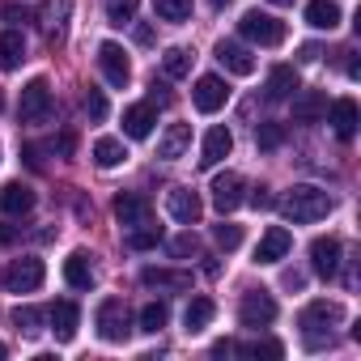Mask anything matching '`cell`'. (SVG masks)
Here are the masks:
<instances>
[{
    "instance_id": "1",
    "label": "cell",
    "mask_w": 361,
    "mask_h": 361,
    "mask_svg": "<svg viewBox=\"0 0 361 361\" xmlns=\"http://www.w3.org/2000/svg\"><path fill=\"white\" fill-rule=\"evenodd\" d=\"M281 213H285L289 221H298V226H310V221H323V217L331 213V196H327L323 188L298 183V188H289V192H285Z\"/></svg>"
},
{
    "instance_id": "2",
    "label": "cell",
    "mask_w": 361,
    "mask_h": 361,
    "mask_svg": "<svg viewBox=\"0 0 361 361\" xmlns=\"http://www.w3.org/2000/svg\"><path fill=\"white\" fill-rule=\"evenodd\" d=\"M340 319H344L340 302H310V306L302 310L298 327H302V336H306L310 348H323V344H331V327H336Z\"/></svg>"
},
{
    "instance_id": "3",
    "label": "cell",
    "mask_w": 361,
    "mask_h": 361,
    "mask_svg": "<svg viewBox=\"0 0 361 361\" xmlns=\"http://www.w3.org/2000/svg\"><path fill=\"white\" fill-rule=\"evenodd\" d=\"M238 35L255 47H281L285 43V22L272 18V13H259V9H247L243 22H238Z\"/></svg>"
},
{
    "instance_id": "4",
    "label": "cell",
    "mask_w": 361,
    "mask_h": 361,
    "mask_svg": "<svg viewBox=\"0 0 361 361\" xmlns=\"http://www.w3.org/2000/svg\"><path fill=\"white\" fill-rule=\"evenodd\" d=\"M94 323H98V336H102L106 344H123V340L132 336V314H128L123 298H102Z\"/></svg>"
},
{
    "instance_id": "5",
    "label": "cell",
    "mask_w": 361,
    "mask_h": 361,
    "mask_svg": "<svg viewBox=\"0 0 361 361\" xmlns=\"http://www.w3.org/2000/svg\"><path fill=\"white\" fill-rule=\"evenodd\" d=\"M43 276H47L43 259H39V255H22V259H13V264L5 268V289H9V293H35V289L43 285Z\"/></svg>"
},
{
    "instance_id": "6",
    "label": "cell",
    "mask_w": 361,
    "mask_h": 361,
    "mask_svg": "<svg viewBox=\"0 0 361 361\" xmlns=\"http://www.w3.org/2000/svg\"><path fill=\"white\" fill-rule=\"evenodd\" d=\"M276 319V302H272V293L268 289H247L243 293V302H238V323L243 327H268Z\"/></svg>"
},
{
    "instance_id": "7",
    "label": "cell",
    "mask_w": 361,
    "mask_h": 361,
    "mask_svg": "<svg viewBox=\"0 0 361 361\" xmlns=\"http://www.w3.org/2000/svg\"><path fill=\"white\" fill-rule=\"evenodd\" d=\"M18 115H22V123H43V119L51 115V85H47V77H35V81L22 90Z\"/></svg>"
},
{
    "instance_id": "8",
    "label": "cell",
    "mask_w": 361,
    "mask_h": 361,
    "mask_svg": "<svg viewBox=\"0 0 361 361\" xmlns=\"http://www.w3.org/2000/svg\"><path fill=\"white\" fill-rule=\"evenodd\" d=\"M166 213L178 221V226H196L204 217V200L192 192V188H170L166 192Z\"/></svg>"
},
{
    "instance_id": "9",
    "label": "cell",
    "mask_w": 361,
    "mask_h": 361,
    "mask_svg": "<svg viewBox=\"0 0 361 361\" xmlns=\"http://www.w3.org/2000/svg\"><path fill=\"white\" fill-rule=\"evenodd\" d=\"M209 192H213V209H217L221 217H226V213H234V209L247 200V196H243V192H247V183H243V174H234V170L217 174Z\"/></svg>"
},
{
    "instance_id": "10",
    "label": "cell",
    "mask_w": 361,
    "mask_h": 361,
    "mask_svg": "<svg viewBox=\"0 0 361 361\" xmlns=\"http://www.w3.org/2000/svg\"><path fill=\"white\" fill-rule=\"evenodd\" d=\"M98 68H102V77H106L115 90H123V85L132 81V60H128V51H123L119 43H102V47H98Z\"/></svg>"
},
{
    "instance_id": "11",
    "label": "cell",
    "mask_w": 361,
    "mask_h": 361,
    "mask_svg": "<svg viewBox=\"0 0 361 361\" xmlns=\"http://www.w3.org/2000/svg\"><path fill=\"white\" fill-rule=\"evenodd\" d=\"M192 102H196V111H204V115H213V111H221L226 102H230V85L221 81V77H200L196 81V90H192Z\"/></svg>"
},
{
    "instance_id": "12",
    "label": "cell",
    "mask_w": 361,
    "mask_h": 361,
    "mask_svg": "<svg viewBox=\"0 0 361 361\" xmlns=\"http://www.w3.org/2000/svg\"><path fill=\"white\" fill-rule=\"evenodd\" d=\"M217 60H221V68L234 73V77H251V73H255L251 47H243V43H234V39H221V43H217Z\"/></svg>"
},
{
    "instance_id": "13",
    "label": "cell",
    "mask_w": 361,
    "mask_h": 361,
    "mask_svg": "<svg viewBox=\"0 0 361 361\" xmlns=\"http://www.w3.org/2000/svg\"><path fill=\"white\" fill-rule=\"evenodd\" d=\"M188 149H192V123H170L161 132V140H157V157L161 161H178Z\"/></svg>"
},
{
    "instance_id": "14",
    "label": "cell",
    "mask_w": 361,
    "mask_h": 361,
    "mask_svg": "<svg viewBox=\"0 0 361 361\" xmlns=\"http://www.w3.org/2000/svg\"><path fill=\"white\" fill-rule=\"evenodd\" d=\"M153 123H157V106H153V102H132V106L123 111V132H128L132 140L153 136Z\"/></svg>"
},
{
    "instance_id": "15",
    "label": "cell",
    "mask_w": 361,
    "mask_h": 361,
    "mask_svg": "<svg viewBox=\"0 0 361 361\" xmlns=\"http://www.w3.org/2000/svg\"><path fill=\"white\" fill-rule=\"evenodd\" d=\"M230 149H234V132L230 128H209V136H204V149H200V166L204 170H213L217 161H226L230 157Z\"/></svg>"
},
{
    "instance_id": "16",
    "label": "cell",
    "mask_w": 361,
    "mask_h": 361,
    "mask_svg": "<svg viewBox=\"0 0 361 361\" xmlns=\"http://www.w3.org/2000/svg\"><path fill=\"white\" fill-rule=\"evenodd\" d=\"M115 221H119L123 230H136V226H145V221H149V200H145V196H136V192H123V196H115Z\"/></svg>"
},
{
    "instance_id": "17",
    "label": "cell",
    "mask_w": 361,
    "mask_h": 361,
    "mask_svg": "<svg viewBox=\"0 0 361 361\" xmlns=\"http://www.w3.org/2000/svg\"><path fill=\"white\" fill-rule=\"evenodd\" d=\"M289 247H293V238H289V230H281V226H272L264 238H259V247H255V264H281L285 255H289Z\"/></svg>"
},
{
    "instance_id": "18",
    "label": "cell",
    "mask_w": 361,
    "mask_h": 361,
    "mask_svg": "<svg viewBox=\"0 0 361 361\" xmlns=\"http://www.w3.org/2000/svg\"><path fill=\"white\" fill-rule=\"evenodd\" d=\"M310 268L331 281V276L340 272V243H336V238H314V243H310Z\"/></svg>"
},
{
    "instance_id": "19",
    "label": "cell",
    "mask_w": 361,
    "mask_h": 361,
    "mask_svg": "<svg viewBox=\"0 0 361 361\" xmlns=\"http://www.w3.org/2000/svg\"><path fill=\"white\" fill-rule=\"evenodd\" d=\"M145 289H166V293H183L192 289V272H170V268H145L140 272Z\"/></svg>"
},
{
    "instance_id": "20",
    "label": "cell",
    "mask_w": 361,
    "mask_h": 361,
    "mask_svg": "<svg viewBox=\"0 0 361 361\" xmlns=\"http://www.w3.org/2000/svg\"><path fill=\"white\" fill-rule=\"evenodd\" d=\"M327 123H331V132L340 140H353L357 136V102L353 98H336L331 111H327Z\"/></svg>"
},
{
    "instance_id": "21",
    "label": "cell",
    "mask_w": 361,
    "mask_h": 361,
    "mask_svg": "<svg viewBox=\"0 0 361 361\" xmlns=\"http://www.w3.org/2000/svg\"><path fill=\"white\" fill-rule=\"evenodd\" d=\"M47 323H51L56 340H73V336H77V323H81V306H77V302H56V306L47 310Z\"/></svg>"
},
{
    "instance_id": "22",
    "label": "cell",
    "mask_w": 361,
    "mask_h": 361,
    "mask_svg": "<svg viewBox=\"0 0 361 361\" xmlns=\"http://www.w3.org/2000/svg\"><path fill=\"white\" fill-rule=\"evenodd\" d=\"M35 209V192L26 183H5L0 188V213H9V217H26Z\"/></svg>"
},
{
    "instance_id": "23",
    "label": "cell",
    "mask_w": 361,
    "mask_h": 361,
    "mask_svg": "<svg viewBox=\"0 0 361 361\" xmlns=\"http://www.w3.org/2000/svg\"><path fill=\"white\" fill-rule=\"evenodd\" d=\"M68 13H73V0H47V9H43V30H47L51 43H64Z\"/></svg>"
},
{
    "instance_id": "24",
    "label": "cell",
    "mask_w": 361,
    "mask_h": 361,
    "mask_svg": "<svg viewBox=\"0 0 361 361\" xmlns=\"http://www.w3.org/2000/svg\"><path fill=\"white\" fill-rule=\"evenodd\" d=\"M323 115H327V94L306 90V94L293 98V119H298V123H319Z\"/></svg>"
},
{
    "instance_id": "25",
    "label": "cell",
    "mask_w": 361,
    "mask_h": 361,
    "mask_svg": "<svg viewBox=\"0 0 361 361\" xmlns=\"http://www.w3.org/2000/svg\"><path fill=\"white\" fill-rule=\"evenodd\" d=\"M293 94H298V73H293V64L272 68V73H268V102H285V98H293Z\"/></svg>"
},
{
    "instance_id": "26",
    "label": "cell",
    "mask_w": 361,
    "mask_h": 361,
    "mask_svg": "<svg viewBox=\"0 0 361 361\" xmlns=\"http://www.w3.org/2000/svg\"><path fill=\"white\" fill-rule=\"evenodd\" d=\"M64 281H68L73 289H94V264H90L85 251H73V255L64 259Z\"/></svg>"
},
{
    "instance_id": "27",
    "label": "cell",
    "mask_w": 361,
    "mask_h": 361,
    "mask_svg": "<svg viewBox=\"0 0 361 361\" xmlns=\"http://www.w3.org/2000/svg\"><path fill=\"white\" fill-rule=\"evenodd\" d=\"M306 26L336 30L340 26V5H336V0H310V5H306Z\"/></svg>"
},
{
    "instance_id": "28",
    "label": "cell",
    "mask_w": 361,
    "mask_h": 361,
    "mask_svg": "<svg viewBox=\"0 0 361 361\" xmlns=\"http://www.w3.org/2000/svg\"><path fill=\"white\" fill-rule=\"evenodd\" d=\"M128 161V149H123V140H115V136H102V140H94V166H102V170H115V166H123Z\"/></svg>"
},
{
    "instance_id": "29",
    "label": "cell",
    "mask_w": 361,
    "mask_h": 361,
    "mask_svg": "<svg viewBox=\"0 0 361 361\" xmlns=\"http://www.w3.org/2000/svg\"><path fill=\"white\" fill-rule=\"evenodd\" d=\"M22 60H26V39L18 30H5V35H0V68L13 73Z\"/></svg>"
},
{
    "instance_id": "30",
    "label": "cell",
    "mask_w": 361,
    "mask_h": 361,
    "mask_svg": "<svg viewBox=\"0 0 361 361\" xmlns=\"http://www.w3.org/2000/svg\"><path fill=\"white\" fill-rule=\"evenodd\" d=\"M213 314H217L213 298H192L188 310H183V327H188V331H204V327L213 323Z\"/></svg>"
},
{
    "instance_id": "31",
    "label": "cell",
    "mask_w": 361,
    "mask_h": 361,
    "mask_svg": "<svg viewBox=\"0 0 361 361\" xmlns=\"http://www.w3.org/2000/svg\"><path fill=\"white\" fill-rule=\"evenodd\" d=\"M192 51L188 47H166V56H161V73L170 77V81H178V77H188L192 73Z\"/></svg>"
},
{
    "instance_id": "32",
    "label": "cell",
    "mask_w": 361,
    "mask_h": 361,
    "mask_svg": "<svg viewBox=\"0 0 361 361\" xmlns=\"http://www.w3.org/2000/svg\"><path fill=\"white\" fill-rule=\"evenodd\" d=\"M43 323H47V310H39V306H18L13 310V327L22 336H43Z\"/></svg>"
},
{
    "instance_id": "33",
    "label": "cell",
    "mask_w": 361,
    "mask_h": 361,
    "mask_svg": "<svg viewBox=\"0 0 361 361\" xmlns=\"http://www.w3.org/2000/svg\"><path fill=\"white\" fill-rule=\"evenodd\" d=\"M136 323H140V331H149V336H157L166 323H170V306L166 302H149L140 314H136Z\"/></svg>"
},
{
    "instance_id": "34",
    "label": "cell",
    "mask_w": 361,
    "mask_h": 361,
    "mask_svg": "<svg viewBox=\"0 0 361 361\" xmlns=\"http://www.w3.org/2000/svg\"><path fill=\"white\" fill-rule=\"evenodd\" d=\"M153 13L161 22H188L192 18V0H153Z\"/></svg>"
},
{
    "instance_id": "35",
    "label": "cell",
    "mask_w": 361,
    "mask_h": 361,
    "mask_svg": "<svg viewBox=\"0 0 361 361\" xmlns=\"http://www.w3.org/2000/svg\"><path fill=\"white\" fill-rule=\"evenodd\" d=\"M157 243H161V230H157V226H149V221H145V226H136V230H128V247H132V251H153Z\"/></svg>"
},
{
    "instance_id": "36",
    "label": "cell",
    "mask_w": 361,
    "mask_h": 361,
    "mask_svg": "<svg viewBox=\"0 0 361 361\" xmlns=\"http://www.w3.org/2000/svg\"><path fill=\"white\" fill-rule=\"evenodd\" d=\"M234 353H243V357H285V344L281 340H247V344H238Z\"/></svg>"
},
{
    "instance_id": "37",
    "label": "cell",
    "mask_w": 361,
    "mask_h": 361,
    "mask_svg": "<svg viewBox=\"0 0 361 361\" xmlns=\"http://www.w3.org/2000/svg\"><path fill=\"white\" fill-rule=\"evenodd\" d=\"M136 5L140 0H106V22L111 26H128L136 18Z\"/></svg>"
},
{
    "instance_id": "38",
    "label": "cell",
    "mask_w": 361,
    "mask_h": 361,
    "mask_svg": "<svg viewBox=\"0 0 361 361\" xmlns=\"http://www.w3.org/2000/svg\"><path fill=\"white\" fill-rule=\"evenodd\" d=\"M213 238H217V247H221V251H238V247H243V226L221 221V226L213 230Z\"/></svg>"
},
{
    "instance_id": "39",
    "label": "cell",
    "mask_w": 361,
    "mask_h": 361,
    "mask_svg": "<svg viewBox=\"0 0 361 361\" xmlns=\"http://www.w3.org/2000/svg\"><path fill=\"white\" fill-rule=\"evenodd\" d=\"M281 140H285V128L281 123H259L255 128V145L259 149H281Z\"/></svg>"
},
{
    "instance_id": "40",
    "label": "cell",
    "mask_w": 361,
    "mask_h": 361,
    "mask_svg": "<svg viewBox=\"0 0 361 361\" xmlns=\"http://www.w3.org/2000/svg\"><path fill=\"white\" fill-rule=\"evenodd\" d=\"M170 255H174V259H188V255H200V238H196V234H178V238L170 243Z\"/></svg>"
},
{
    "instance_id": "41",
    "label": "cell",
    "mask_w": 361,
    "mask_h": 361,
    "mask_svg": "<svg viewBox=\"0 0 361 361\" xmlns=\"http://www.w3.org/2000/svg\"><path fill=\"white\" fill-rule=\"evenodd\" d=\"M81 111H85L90 119H106V98H102V90H85Z\"/></svg>"
},
{
    "instance_id": "42",
    "label": "cell",
    "mask_w": 361,
    "mask_h": 361,
    "mask_svg": "<svg viewBox=\"0 0 361 361\" xmlns=\"http://www.w3.org/2000/svg\"><path fill=\"white\" fill-rule=\"evenodd\" d=\"M73 149H77V136H73V132H60V136L47 140V153H56V157H68Z\"/></svg>"
},
{
    "instance_id": "43",
    "label": "cell",
    "mask_w": 361,
    "mask_h": 361,
    "mask_svg": "<svg viewBox=\"0 0 361 361\" xmlns=\"http://www.w3.org/2000/svg\"><path fill=\"white\" fill-rule=\"evenodd\" d=\"M251 204H255L259 213H268V209H276V200H272V192H268V188H255V192H251Z\"/></svg>"
},
{
    "instance_id": "44",
    "label": "cell",
    "mask_w": 361,
    "mask_h": 361,
    "mask_svg": "<svg viewBox=\"0 0 361 361\" xmlns=\"http://www.w3.org/2000/svg\"><path fill=\"white\" fill-rule=\"evenodd\" d=\"M149 102H153V106H166V102H170V90H166V81H161V85H157V81L149 85Z\"/></svg>"
},
{
    "instance_id": "45",
    "label": "cell",
    "mask_w": 361,
    "mask_h": 361,
    "mask_svg": "<svg viewBox=\"0 0 361 361\" xmlns=\"http://www.w3.org/2000/svg\"><path fill=\"white\" fill-rule=\"evenodd\" d=\"M298 56H302V60H306V64H314V60H319V56H323V51H319V47H314V43H306V47H302V51H298Z\"/></svg>"
},
{
    "instance_id": "46",
    "label": "cell",
    "mask_w": 361,
    "mask_h": 361,
    "mask_svg": "<svg viewBox=\"0 0 361 361\" xmlns=\"http://www.w3.org/2000/svg\"><path fill=\"white\" fill-rule=\"evenodd\" d=\"M302 285H306L302 272H285V289H302Z\"/></svg>"
},
{
    "instance_id": "47",
    "label": "cell",
    "mask_w": 361,
    "mask_h": 361,
    "mask_svg": "<svg viewBox=\"0 0 361 361\" xmlns=\"http://www.w3.org/2000/svg\"><path fill=\"white\" fill-rule=\"evenodd\" d=\"M9 243H18V230L13 226H0V247H9Z\"/></svg>"
},
{
    "instance_id": "48",
    "label": "cell",
    "mask_w": 361,
    "mask_h": 361,
    "mask_svg": "<svg viewBox=\"0 0 361 361\" xmlns=\"http://www.w3.org/2000/svg\"><path fill=\"white\" fill-rule=\"evenodd\" d=\"M0 18H9V22H18V18H22V22H26V9H13V5H5V9H0Z\"/></svg>"
},
{
    "instance_id": "49",
    "label": "cell",
    "mask_w": 361,
    "mask_h": 361,
    "mask_svg": "<svg viewBox=\"0 0 361 361\" xmlns=\"http://www.w3.org/2000/svg\"><path fill=\"white\" fill-rule=\"evenodd\" d=\"M230 353H234V344H230V340H217V344H213V357H230Z\"/></svg>"
},
{
    "instance_id": "50",
    "label": "cell",
    "mask_w": 361,
    "mask_h": 361,
    "mask_svg": "<svg viewBox=\"0 0 361 361\" xmlns=\"http://www.w3.org/2000/svg\"><path fill=\"white\" fill-rule=\"evenodd\" d=\"M348 77H353V81H357V77H361V60H357V56H353V51H348Z\"/></svg>"
},
{
    "instance_id": "51",
    "label": "cell",
    "mask_w": 361,
    "mask_h": 361,
    "mask_svg": "<svg viewBox=\"0 0 361 361\" xmlns=\"http://www.w3.org/2000/svg\"><path fill=\"white\" fill-rule=\"evenodd\" d=\"M213 5H217V9H226V5H230V0H213Z\"/></svg>"
},
{
    "instance_id": "52",
    "label": "cell",
    "mask_w": 361,
    "mask_h": 361,
    "mask_svg": "<svg viewBox=\"0 0 361 361\" xmlns=\"http://www.w3.org/2000/svg\"><path fill=\"white\" fill-rule=\"evenodd\" d=\"M5 353H9V348H5V344H0V361H5Z\"/></svg>"
},
{
    "instance_id": "53",
    "label": "cell",
    "mask_w": 361,
    "mask_h": 361,
    "mask_svg": "<svg viewBox=\"0 0 361 361\" xmlns=\"http://www.w3.org/2000/svg\"><path fill=\"white\" fill-rule=\"evenodd\" d=\"M276 5H293V0H276Z\"/></svg>"
},
{
    "instance_id": "54",
    "label": "cell",
    "mask_w": 361,
    "mask_h": 361,
    "mask_svg": "<svg viewBox=\"0 0 361 361\" xmlns=\"http://www.w3.org/2000/svg\"><path fill=\"white\" fill-rule=\"evenodd\" d=\"M0 111H5V94H0Z\"/></svg>"
}]
</instances>
